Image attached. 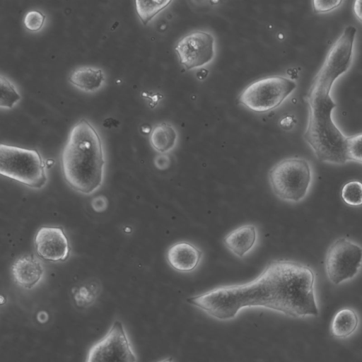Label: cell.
Returning <instances> with one entry per match:
<instances>
[{
	"instance_id": "cell-5",
	"label": "cell",
	"mask_w": 362,
	"mask_h": 362,
	"mask_svg": "<svg viewBox=\"0 0 362 362\" xmlns=\"http://www.w3.org/2000/svg\"><path fill=\"white\" fill-rule=\"evenodd\" d=\"M313 180L309 163L302 158H288L275 164L269 171L273 192L281 199L299 202L308 194Z\"/></svg>"
},
{
	"instance_id": "cell-14",
	"label": "cell",
	"mask_w": 362,
	"mask_h": 362,
	"mask_svg": "<svg viewBox=\"0 0 362 362\" xmlns=\"http://www.w3.org/2000/svg\"><path fill=\"white\" fill-rule=\"evenodd\" d=\"M359 324L358 315L356 310L344 308L338 310L332 319L330 333L337 339L350 337L357 329Z\"/></svg>"
},
{
	"instance_id": "cell-3",
	"label": "cell",
	"mask_w": 362,
	"mask_h": 362,
	"mask_svg": "<svg viewBox=\"0 0 362 362\" xmlns=\"http://www.w3.org/2000/svg\"><path fill=\"white\" fill-rule=\"evenodd\" d=\"M105 158L100 135L86 119L70 131L62 154V169L66 183L74 190L89 194L103 183Z\"/></svg>"
},
{
	"instance_id": "cell-21",
	"label": "cell",
	"mask_w": 362,
	"mask_h": 362,
	"mask_svg": "<svg viewBox=\"0 0 362 362\" xmlns=\"http://www.w3.org/2000/svg\"><path fill=\"white\" fill-rule=\"evenodd\" d=\"M346 155L349 161L362 164V133L347 136Z\"/></svg>"
},
{
	"instance_id": "cell-19",
	"label": "cell",
	"mask_w": 362,
	"mask_h": 362,
	"mask_svg": "<svg viewBox=\"0 0 362 362\" xmlns=\"http://www.w3.org/2000/svg\"><path fill=\"white\" fill-rule=\"evenodd\" d=\"M1 107L12 108L14 104L21 98L14 86L3 76H0Z\"/></svg>"
},
{
	"instance_id": "cell-24",
	"label": "cell",
	"mask_w": 362,
	"mask_h": 362,
	"mask_svg": "<svg viewBox=\"0 0 362 362\" xmlns=\"http://www.w3.org/2000/svg\"><path fill=\"white\" fill-rule=\"evenodd\" d=\"M93 209L97 212H101L106 209L107 206V199L103 196L95 197L91 202Z\"/></svg>"
},
{
	"instance_id": "cell-9",
	"label": "cell",
	"mask_w": 362,
	"mask_h": 362,
	"mask_svg": "<svg viewBox=\"0 0 362 362\" xmlns=\"http://www.w3.org/2000/svg\"><path fill=\"white\" fill-rule=\"evenodd\" d=\"M180 63L187 70L209 64L215 54V40L210 33L195 30L183 36L175 46Z\"/></svg>"
},
{
	"instance_id": "cell-22",
	"label": "cell",
	"mask_w": 362,
	"mask_h": 362,
	"mask_svg": "<svg viewBox=\"0 0 362 362\" xmlns=\"http://www.w3.org/2000/svg\"><path fill=\"white\" fill-rule=\"evenodd\" d=\"M45 17V15L40 11H30L25 16L24 25L25 28L30 31H38L43 26Z\"/></svg>"
},
{
	"instance_id": "cell-13",
	"label": "cell",
	"mask_w": 362,
	"mask_h": 362,
	"mask_svg": "<svg viewBox=\"0 0 362 362\" xmlns=\"http://www.w3.org/2000/svg\"><path fill=\"white\" fill-rule=\"evenodd\" d=\"M257 238L256 227L247 224L230 231L224 237L223 242L233 254L242 258L254 247Z\"/></svg>"
},
{
	"instance_id": "cell-17",
	"label": "cell",
	"mask_w": 362,
	"mask_h": 362,
	"mask_svg": "<svg viewBox=\"0 0 362 362\" xmlns=\"http://www.w3.org/2000/svg\"><path fill=\"white\" fill-rule=\"evenodd\" d=\"M172 1H134L136 11L143 24L146 25L156 15L165 8Z\"/></svg>"
},
{
	"instance_id": "cell-26",
	"label": "cell",
	"mask_w": 362,
	"mask_h": 362,
	"mask_svg": "<svg viewBox=\"0 0 362 362\" xmlns=\"http://www.w3.org/2000/svg\"><path fill=\"white\" fill-rule=\"evenodd\" d=\"M158 362H173V359L171 357L166 358L165 359H163L161 361H159Z\"/></svg>"
},
{
	"instance_id": "cell-25",
	"label": "cell",
	"mask_w": 362,
	"mask_h": 362,
	"mask_svg": "<svg viewBox=\"0 0 362 362\" xmlns=\"http://www.w3.org/2000/svg\"><path fill=\"white\" fill-rule=\"evenodd\" d=\"M353 11L357 20L362 23V1L354 2Z\"/></svg>"
},
{
	"instance_id": "cell-7",
	"label": "cell",
	"mask_w": 362,
	"mask_h": 362,
	"mask_svg": "<svg viewBox=\"0 0 362 362\" xmlns=\"http://www.w3.org/2000/svg\"><path fill=\"white\" fill-rule=\"evenodd\" d=\"M362 267V247L347 238L336 240L329 247L325 261V272L334 285L354 278Z\"/></svg>"
},
{
	"instance_id": "cell-18",
	"label": "cell",
	"mask_w": 362,
	"mask_h": 362,
	"mask_svg": "<svg viewBox=\"0 0 362 362\" xmlns=\"http://www.w3.org/2000/svg\"><path fill=\"white\" fill-rule=\"evenodd\" d=\"M341 194L346 204L352 206L362 205V182L351 181L346 183L341 189Z\"/></svg>"
},
{
	"instance_id": "cell-2",
	"label": "cell",
	"mask_w": 362,
	"mask_h": 362,
	"mask_svg": "<svg viewBox=\"0 0 362 362\" xmlns=\"http://www.w3.org/2000/svg\"><path fill=\"white\" fill-rule=\"evenodd\" d=\"M356 34L354 26L344 28L329 49L304 98L308 120L303 138L322 162L342 165L349 161L347 136L341 133L332 117L337 104L332 99L330 92L335 80L351 65Z\"/></svg>"
},
{
	"instance_id": "cell-10",
	"label": "cell",
	"mask_w": 362,
	"mask_h": 362,
	"mask_svg": "<svg viewBox=\"0 0 362 362\" xmlns=\"http://www.w3.org/2000/svg\"><path fill=\"white\" fill-rule=\"evenodd\" d=\"M35 247L39 257L49 262H62L69 255L68 238L60 227L43 226L35 237Z\"/></svg>"
},
{
	"instance_id": "cell-20",
	"label": "cell",
	"mask_w": 362,
	"mask_h": 362,
	"mask_svg": "<svg viewBox=\"0 0 362 362\" xmlns=\"http://www.w3.org/2000/svg\"><path fill=\"white\" fill-rule=\"evenodd\" d=\"M98 296L97 287L81 286L74 295L76 305L86 308L91 305Z\"/></svg>"
},
{
	"instance_id": "cell-15",
	"label": "cell",
	"mask_w": 362,
	"mask_h": 362,
	"mask_svg": "<svg viewBox=\"0 0 362 362\" xmlns=\"http://www.w3.org/2000/svg\"><path fill=\"white\" fill-rule=\"evenodd\" d=\"M104 81V74L100 69L81 67L72 71L69 81L74 86L86 91H94L99 88Z\"/></svg>"
},
{
	"instance_id": "cell-23",
	"label": "cell",
	"mask_w": 362,
	"mask_h": 362,
	"mask_svg": "<svg viewBox=\"0 0 362 362\" xmlns=\"http://www.w3.org/2000/svg\"><path fill=\"white\" fill-rule=\"evenodd\" d=\"M342 1H311L313 10L315 13H323L329 12L338 8Z\"/></svg>"
},
{
	"instance_id": "cell-4",
	"label": "cell",
	"mask_w": 362,
	"mask_h": 362,
	"mask_svg": "<svg viewBox=\"0 0 362 362\" xmlns=\"http://www.w3.org/2000/svg\"><path fill=\"white\" fill-rule=\"evenodd\" d=\"M0 173L28 187L40 189L47 181L45 164L40 152L1 144Z\"/></svg>"
},
{
	"instance_id": "cell-11",
	"label": "cell",
	"mask_w": 362,
	"mask_h": 362,
	"mask_svg": "<svg viewBox=\"0 0 362 362\" xmlns=\"http://www.w3.org/2000/svg\"><path fill=\"white\" fill-rule=\"evenodd\" d=\"M202 250L192 243L182 241L173 244L167 252L169 265L179 272H191L199 264Z\"/></svg>"
},
{
	"instance_id": "cell-8",
	"label": "cell",
	"mask_w": 362,
	"mask_h": 362,
	"mask_svg": "<svg viewBox=\"0 0 362 362\" xmlns=\"http://www.w3.org/2000/svg\"><path fill=\"white\" fill-rule=\"evenodd\" d=\"M136 357L122 322L115 321L90 348L85 362H136Z\"/></svg>"
},
{
	"instance_id": "cell-16",
	"label": "cell",
	"mask_w": 362,
	"mask_h": 362,
	"mask_svg": "<svg viewBox=\"0 0 362 362\" xmlns=\"http://www.w3.org/2000/svg\"><path fill=\"white\" fill-rule=\"evenodd\" d=\"M177 139V134L175 128L167 123L157 124L151 131L150 143L158 152L164 153L172 150Z\"/></svg>"
},
{
	"instance_id": "cell-12",
	"label": "cell",
	"mask_w": 362,
	"mask_h": 362,
	"mask_svg": "<svg viewBox=\"0 0 362 362\" xmlns=\"http://www.w3.org/2000/svg\"><path fill=\"white\" fill-rule=\"evenodd\" d=\"M11 270L15 282L26 289L35 287L41 281L44 273L41 262L32 255L17 259Z\"/></svg>"
},
{
	"instance_id": "cell-6",
	"label": "cell",
	"mask_w": 362,
	"mask_h": 362,
	"mask_svg": "<svg viewBox=\"0 0 362 362\" xmlns=\"http://www.w3.org/2000/svg\"><path fill=\"white\" fill-rule=\"evenodd\" d=\"M296 88V82L289 78L267 76L245 87L240 94L239 102L251 111L264 113L281 105Z\"/></svg>"
},
{
	"instance_id": "cell-1",
	"label": "cell",
	"mask_w": 362,
	"mask_h": 362,
	"mask_svg": "<svg viewBox=\"0 0 362 362\" xmlns=\"http://www.w3.org/2000/svg\"><path fill=\"white\" fill-rule=\"evenodd\" d=\"M315 273L308 266L287 259L269 262L253 280L214 288L187 302L218 320L236 317L243 308L260 307L293 317L317 316Z\"/></svg>"
}]
</instances>
